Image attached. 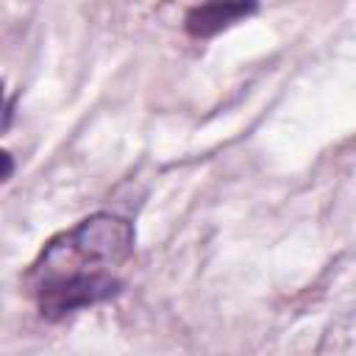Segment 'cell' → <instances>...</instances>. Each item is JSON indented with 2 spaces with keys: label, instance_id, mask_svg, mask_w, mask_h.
I'll list each match as a JSON object with an SVG mask.
<instances>
[{
  "label": "cell",
  "instance_id": "cell-1",
  "mask_svg": "<svg viewBox=\"0 0 356 356\" xmlns=\"http://www.w3.org/2000/svg\"><path fill=\"white\" fill-rule=\"evenodd\" d=\"M134 242V225L108 211H97L56 234L25 275L39 314L58 320L114 298L122 286L117 267L128 261Z\"/></svg>",
  "mask_w": 356,
  "mask_h": 356
},
{
  "label": "cell",
  "instance_id": "cell-2",
  "mask_svg": "<svg viewBox=\"0 0 356 356\" xmlns=\"http://www.w3.org/2000/svg\"><path fill=\"white\" fill-rule=\"evenodd\" d=\"M253 11H256V3H203V6H192L186 11L184 28L195 39H209V36H217L220 31L231 28L234 22L245 19Z\"/></svg>",
  "mask_w": 356,
  "mask_h": 356
}]
</instances>
